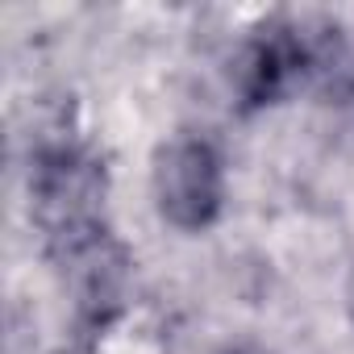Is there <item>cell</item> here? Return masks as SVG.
<instances>
[{
	"instance_id": "6da1fadb",
	"label": "cell",
	"mask_w": 354,
	"mask_h": 354,
	"mask_svg": "<svg viewBox=\"0 0 354 354\" xmlns=\"http://www.w3.org/2000/svg\"><path fill=\"white\" fill-rule=\"evenodd\" d=\"M26 192H30V217L46 242V254L109 230L104 158L75 133H50L38 142V150L30 154Z\"/></svg>"
},
{
	"instance_id": "7a4b0ae2",
	"label": "cell",
	"mask_w": 354,
	"mask_h": 354,
	"mask_svg": "<svg viewBox=\"0 0 354 354\" xmlns=\"http://www.w3.org/2000/svg\"><path fill=\"white\" fill-rule=\"evenodd\" d=\"M154 209L167 225L201 234L209 230L225 209V158L213 138L205 133H175L158 146L154 171Z\"/></svg>"
},
{
	"instance_id": "3957f363",
	"label": "cell",
	"mask_w": 354,
	"mask_h": 354,
	"mask_svg": "<svg viewBox=\"0 0 354 354\" xmlns=\"http://www.w3.org/2000/svg\"><path fill=\"white\" fill-rule=\"evenodd\" d=\"M308 67H313V50H308L304 30L292 21H267L263 30H254V38L242 46L234 63L238 104L246 113L283 104L304 84Z\"/></svg>"
},
{
	"instance_id": "277c9868",
	"label": "cell",
	"mask_w": 354,
	"mask_h": 354,
	"mask_svg": "<svg viewBox=\"0 0 354 354\" xmlns=\"http://www.w3.org/2000/svg\"><path fill=\"white\" fill-rule=\"evenodd\" d=\"M230 354H254V350H230Z\"/></svg>"
}]
</instances>
